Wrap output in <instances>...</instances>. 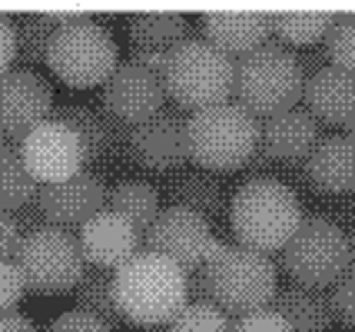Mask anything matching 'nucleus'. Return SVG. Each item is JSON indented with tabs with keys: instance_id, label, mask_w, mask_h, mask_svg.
Wrapping results in <instances>:
<instances>
[{
	"instance_id": "24",
	"label": "nucleus",
	"mask_w": 355,
	"mask_h": 332,
	"mask_svg": "<svg viewBox=\"0 0 355 332\" xmlns=\"http://www.w3.org/2000/svg\"><path fill=\"white\" fill-rule=\"evenodd\" d=\"M272 309L282 313V319L293 326V332H325L336 319L332 299L322 289H309V286H286L279 289Z\"/></svg>"
},
{
	"instance_id": "21",
	"label": "nucleus",
	"mask_w": 355,
	"mask_h": 332,
	"mask_svg": "<svg viewBox=\"0 0 355 332\" xmlns=\"http://www.w3.org/2000/svg\"><path fill=\"white\" fill-rule=\"evenodd\" d=\"M302 173L319 193H352L355 190V143L349 133H329L312 146L302 163Z\"/></svg>"
},
{
	"instance_id": "31",
	"label": "nucleus",
	"mask_w": 355,
	"mask_h": 332,
	"mask_svg": "<svg viewBox=\"0 0 355 332\" xmlns=\"http://www.w3.org/2000/svg\"><path fill=\"white\" fill-rule=\"evenodd\" d=\"M322 53L332 67L355 73V10H336V20L322 40Z\"/></svg>"
},
{
	"instance_id": "12",
	"label": "nucleus",
	"mask_w": 355,
	"mask_h": 332,
	"mask_svg": "<svg viewBox=\"0 0 355 332\" xmlns=\"http://www.w3.org/2000/svg\"><path fill=\"white\" fill-rule=\"evenodd\" d=\"M53 90L37 70L14 67L0 77V130L20 143L33 127L53 116Z\"/></svg>"
},
{
	"instance_id": "14",
	"label": "nucleus",
	"mask_w": 355,
	"mask_h": 332,
	"mask_svg": "<svg viewBox=\"0 0 355 332\" xmlns=\"http://www.w3.org/2000/svg\"><path fill=\"white\" fill-rule=\"evenodd\" d=\"M103 110L123 123H139L146 116L163 110L166 100V87L163 77L153 73L150 67H143L137 57H126L116 64V70L110 73V80L103 83Z\"/></svg>"
},
{
	"instance_id": "6",
	"label": "nucleus",
	"mask_w": 355,
	"mask_h": 332,
	"mask_svg": "<svg viewBox=\"0 0 355 332\" xmlns=\"http://www.w3.org/2000/svg\"><path fill=\"white\" fill-rule=\"evenodd\" d=\"M163 87L166 96L189 107V113L226 103L236 90V60L202 37H186L166 53Z\"/></svg>"
},
{
	"instance_id": "2",
	"label": "nucleus",
	"mask_w": 355,
	"mask_h": 332,
	"mask_svg": "<svg viewBox=\"0 0 355 332\" xmlns=\"http://www.w3.org/2000/svg\"><path fill=\"white\" fill-rule=\"evenodd\" d=\"M302 220L306 213L295 190L276 176H249L230 200V229L236 243L266 256L279 253L295 236Z\"/></svg>"
},
{
	"instance_id": "34",
	"label": "nucleus",
	"mask_w": 355,
	"mask_h": 332,
	"mask_svg": "<svg viewBox=\"0 0 355 332\" xmlns=\"http://www.w3.org/2000/svg\"><path fill=\"white\" fill-rule=\"evenodd\" d=\"M44 332H113V329H110L103 319L93 316V313H83V309L73 306V309L60 313V316L53 319Z\"/></svg>"
},
{
	"instance_id": "7",
	"label": "nucleus",
	"mask_w": 355,
	"mask_h": 332,
	"mask_svg": "<svg viewBox=\"0 0 355 332\" xmlns=\"http://www.w3.org/2000/svg\"><path fill=\"white\" fill-rule=\"evenodd\" d=\"M279 266L295 286L325 289L336 286L352 266L349 233L329 216H306L295 236L279 250Z\"/></svg>"
},
{
	"instance_id": "8",
	"label": "nucleus",
	"mask_w": 355,
	"mask_h": 332,
	"mask_svg": "<svg viewBox=\"0 0 355 332\" xmlns=\"http://www.w3.org/2000/svg\"><path fill=\"white\" fill-rule=\"evenodd\" d=\"M116 40L93 14H83L77 24H67L53 33L46 47V67L67 87H103L116 70Z\"/></svg>"
},
{
	"instance_id": "32",
	"label": "nucleus",
	"mask_w": 355,
	"mask_h": 332,
	"mask_svg": "<svg viewBox=\"0 0 355 332\" xmlns=\"http://www.w3.org/2000/svg\"><path fill=\"white\" fill-rule=\"evenodd\" d=\"M27 289H31V283H27V272L20 269V263L3 259L0 263V309H14Z\"/></svg>"
},
{
	"instance_id": "1",
	"label": "nucleus",
	"mask_w": 355,
	"mask_h": 332,
	"mask_svg": "<svg viewBox=\"0 0 355 332\" xmlns=\"http://www.w3.org/2000/svg\"><path fill=\"white\" fill-rule=\"evenodd\" d=\"M189 279V299H209L232 319L272 306L276 286V263L266 253H256L239 243L216 239L206 253L200 272Z\"/></svg>"
},
{
	"instance_id": "41",
	"label": "nucleus",
	"mask_w": 355,
	"mask_h": 332,
	"mask_svg": "<svg viewBox=\"0 0 355 332\" xmlns=\"http://www.w3.org/2000/svg\"><path fill=\"white\" fill-rule=\"evenodd\" d=\"M349 140L355 143V116H352V123H349Z\"/></svg>"
},
{
	"instance_id": "26",
	"label": "nucleus",
	"mask_w": 355,
	"mask_h": 332,
	"mask_svg": "<svg viewBox=\"0 0 355 332\" xmlns=\"http://www.w3.org/2000/svg\"><path fill=\"white\" fill-rule=\"evenodd\" d=\"M37 193H40V183L20 157V143H3L0 146V209L20 213L37 203Z\"/></svg>"
},
{
	"instance_id": "36",
	"label": "nucleus",
	"mask_w": 355,
	"mask_h": 332,
	"mask_svg": "<svg viewBox=\"0 0 355 332\" xmlns=\"http://www.w3.org/2000/svg\"><path fill=\"white\" fill-rule=\"evenodd\" d=\"M20 243H24V233L17 226V216L7 213V209H0V263L3 259H17Z\"/></svg>"
},
{
	"instance_id": "13",
	"label": "nucleus",
	"mask_w": 355,
	"mask_h": 332,
	"mask_svg": "<svg viewBox=\"0 0 355 332\" xmlns=\"http://www.w3.org/2000/svg\"><path fill=\"white\" fill-rule=\"evenodd\" d=\"M130 159L146 170H176L189 159V116L163 107L159 113L130 123Z\"/></svg>"
},
{
	"instance_id": "22",
	"label": "nucleus",
	"mask_w": 355,
	"mask_h": 332,
	"mask_svg": "<svg viewBox=\"0 0 355 332\" xmlns=\"http://www.w3.org/2000/svg\"><path fill=\"white\" fill-rule=\"evenodd\" d=\"M80 10H24L14 14V27H17V60L33 70V64H46V47L53 40V33L67 27V24H77Z\"/></svg>"
},
{
	"instance_id": "9",
	"label": "nucleus",
	"mask_w": 355,
	"mask_h": 332,
	"mask_svg": "<svg viewBox=\"0 0 355 332\" xmlns=\"http://www.w3.org/2000/svg\"><path fill=\"white\" fill-rule=\"evenodd\" d=\"M17 263L27 272V283L37 292H63L77 289L87 272V259L80 239L60 226H40L37 233L24 236L17 250Z\"/></svg>"
},
{
	"instance_id": "3",
	"label": "nucleus",
	"mask_w": 355,
	"mask_h": 332,
	"mask_svg": "<svg viewBox=\"0 0 355 332\" xmlns=\"http://www.w3.org/2000/svg\"><path fill=\"white\" fill-rule=\"evenodd\" d=\"M113 292L123 319L137 326H170L189 302V279L173 259L143 250L113 269Z\"/></svg>"
},
{
	"instance_id": "40",
	"label": "nucleus",
	"mask_w": 355,
	"mask_h": 332,
	"mask_svg": "<svg viewBox=\"0 0 355 332\" xmlns=\"http://www.w3.org/2000/svg\"><path fill=\"white\" fill-rule=\"evenodd\" d=\"M349 250H352V266H355V229L349 233Z\"/></svg>"
},
{
	"instance_id": "10",
	"label": "nucleus",
	"mask_w": 355,
	"mask_h": 332,
	"mask_svg": "<svg viewBox=\"0 0 355 332\" xmlns=\"http://www.w3.org/2000/svg\"><path fill=\"white\" fill-rule=\"evenodd\" d=\"M216 239H219L216 229H213V222L206 216L186 209V206L170 203L163 206L156 222L143 233V250L166 256V259H173L176 266L183 269L186 276H193V272H200L202 259L213 250Z\"/></svg>"
},
{
	"instance_id": "39",
	"label": "nucleus",
	"mask_w": 355,
	"mask_h": 332,
	"mask_svg": "<svg viewBox=\"0 0 355 332\" xmlns=\"http://www.w3.org/2000/svg\"><path fill=\"white\" fill-rule=\"evenodd\" d=\"M133 332H166V326H137Z\"/></svg>"
},
{
	"instance_id": "16",
	"label": "nucleus",
	"mask_w": 355,
	"mask_h": 332,
	"mask_svg": "<svg viewBox=\"0 0 355 332\" xmlns=\"http://www.w3.org/2000/svg\"><path fill=\"white\" fill-rule=\"evenodd\" d=\"M80 250L83 259L96 269H120L123 263H130L137 253H143V233L133 222L113 213V209H100L96 216L80 226Z\"/></svg>"
},
{
	"instance_id": "29",
	"label": "nucleus",
	"mask_w": 355,
	"mask_h": 332,
	"mask_svg": "<svg viewBox=\"0 0 355 332\" xmlns=\"http://www.w3.org/2000/svg\"><path fill=\"white\" fill-rule=\"evenodd\" d=\"M332 20V10H272V33L286 47H312L325 40Z\"/></svg>"
},
{
	"instance_id": "35",
	"label": "nucleus",
	"mask_w": 355,
	"mask_h": 332,
	"mask_svg": "<svg viewBox=\"0 0 355 332\" xmlns=\"http://www.w3.org/2000/svg\"><path fill=\"white\" fill-rule=\"evenodd\" d=\"M329 299H332L336 319H342L345 326H355V266H349V272L332 286Z\"/></svg>"
},
{
	"instance_id": "4",
	"label": "nucleus",
	"mask_w": 355,
	"mask_h": 332,
	"mask_svg": "<svg viewBox=\"0 0 355 332\" xmlns=\"http://www.w3.org/2000/svg\"><path fill=\"white\" fill-rule=\"evenodd\" d=\"M259 150V116L239 103H213L189 113V159L200 170L232 173L243 170Z\"/></svg>"
},
{
	"instance_id": "42",
	"label": "nucleus",
	"mask_w": 355,
	"mask_h": 332,
	"mask_svg": "<svg viewBox=\"0 0 355 332\" xmlns=\"http://www.w3.org/2000/svg\"><path fill=\"white\" fill-rule=\"evenodd\" d=\"M0 146H3V130H0Z\"/></svg>"
},
{
	"instance_id": "30",
	"label": "nucleus",
	"mask_w": 355,
	"mask_h": 332,
	"mask_svg": "<svg viewBox=\"0 0 355 332\" xmlns=\"http://www.w3.org/2000/svg\"><path fill=\"white\" fill-rule=\"evenodd\" d=\"M166 332H232V316L209 299H189L170 319Z\"/></svg>"
},
{
	"instance_id": "17",
	"label": "nucleus",
	"mask_w": 355,
	"mask_h": 332,
	"mask_svg": "<svg viewBox=\"0 0 355 332\" xmlns=\"http://www.w3.org/2000/svg\"><path fill=\"white\" fill-rule=\"evenodd\" d=\"M53 116L73 127V133L83 143V159L87 163H100L107 157H130V123L110 116L107 110L67 100V103L53 107Z\"/></svg>"
},
{
	"instance_id": "27",
	"label": "nucleus",
	"mask_w": 355,
	"mask_h": 332,
	"mask_svg": "<svg viewBox=\"0 0 355 332\" xmlns=\"http://www.w3.org/2000/svg\"><path fill=\"white\" fill-rule=\"evenodd\" d=\"M107 206L113 213L126 216L139 233H146V229L156 222V216L163 213V206H159V190H156L153 183L133 180V176L116 180V183L110 186V203Z\"/></svg>"
},
{
	"instance_id": "20",
	"label": "nucleus",
	"mask_w": 355,
	"mask_h": 332,
	"mask_svg": "<svg viewBox=\"0 0 355 332\" xmlns=\"http://www.w3.org/2000/svg\"><path fill=\"white\" fill-rule=\"evenodd\" d=\"M306 110L319 120V123H332V127H349L355 116V73H345L339 67L325 64L306 77Z\"/></svg>"
},
{
	"instance_id": "38",
	"label": "nucleus",
	"mask_w": 355,
	"mask_h": 332,
	"mask_svg": "<svg viewBox=\"0 0 355 332\" xmlns=\"http://www.w3.org/2000/svg\"><path fill=\"white\" fill-rule=\"evenodd\" d=\"M0 332H37V326L17 309H0Z\"/></svg>"
},
{
	"instance_id": "25",
	"label": "nucleus",
	"mask_w": 355,
	"mask_h": 332,
	"mask_svg": "<svg viewBox=\"0 0 355 332\" xmlns=\"http://www.w3.org/2000/svg\"><path fill=\"white\" fill-rule=\"evenodd\" d=\"M166 193H170L173 206H186L193 213H200L213 222L223 213L226 206V196H223V183L216 176H209V170H189V173H176L166 183Z\"/></svg>"
},
{
	"instance_id": "33",
	"label": "nucleus",
	"mask_w": 355,
	"mask_h": 332,
	"mask_svg": "<svg viewBox=\"0 0 355 332\" xmlns=\"http://www.w3.org/2000/svg\"><path fill=\"white\" fill-rule=\"evenodd\" d=\"M232 332H293V326L282 319V313H276L272 306L246 313V316L232 319Z\"/></svg>"
},
{
	"instance_id": "18",
	"label": "nucleus",
	"mask_w": 355,
	"mask_h": 332,
	"mask_svg": "<svg viewBox=\"0 0 355 332\" xmlns=\"http://www.w3.org/2000/svg\"><path fill=\"white\" fill-rule=\"evenodd\" d=\"M319 140V120L306 107H289L259 120V150L269 163H306Z\"/></svg>"
},
{
	"instance_id": "19",
	"label": "nucleus",
	"mask_w": 355,
	"mask_h": 332,
	"mask_svg": "<svg viewBox=\"0 0 355 332\" xmlns=\"http://www.w3.org/2000/svg\"><path fill=\"white\" fill-rule=\"evenodd\" d=\"M202 40L230 57H246L272 33V10H206L200 17Z\"/></svg>"
},
{
	"instance_id": "37",
	"label": "nucleus",
	"mask_w": 355,
	"mask_h": 332,
	"mask_svg": "<svg viewBox=\"0 0 355 332\" xmlns=\"http://www.w3.org/2000/svg\"><path fill=\"white\" fill-rule=\"evenodd\" d=\"M17 60V27H14V14H0V77L7 70H14Z\"/></svg>"
},
{
	"instance_id": "28",
	"label": "nucleus",
	"mask_w": 355,
	"mask_h": 332,
	"mask_svg": "<svg viewBox=\"0 0 355 332\" xmlns=\"http://www.w3.org/2000/svg\"><path fill=\"white\" fill-rule=\"evenodd\" d=\"M73 296H77V309L93 313L96 319H103L113 332L123 326V313H120V306H116V292H113V272H110V269L87 266L83 279H80L77 289H73Z\"/></svg>"
},
{
	"instance_id": "11",
	"label": "nucleus",
	"mask_w": 355,
	"mask_h": 332,
	"mask_svg": "<svg viewBox=\"0 0 355 332\" xmlns=\"http://www.w3.org/2000/svg\"><path fill=\"white\" fill-rule=\"evenodd\" d=\"M20 157L27 163V170L37 176V183H60L77 176L87 159H83V143L73 133L70 123H63L57 116L44 120L40 127H33L20 140Z\"/></svg>"
},
{
	"instance_id": "15",
	"label": "nucleus",
	"mask_w": 355,
	"mask_h": 332,
	"mask_svg": "<svg viewBox=\"0 0 355 332\" xmlns=\"http://www.w3.org/2000/svg\"><path fill=\"white\" fill-rule=\"evenodd\" d=\"M110 203V186L103 183V176L90 173V170H80L70 180L60 183H44L37 193V206L44 213V220L50 226H60V229H73L96 216L100 209H107Z\"/></svg>"
},
{
	"instance_id": "23",
	"label": "nucleus",
	"mask_w": 355,
	"mask_h": 332,
	"mask_svg": "<svg viewBox=\"0 0 355 332\" xmlns=\"http://www.w3.org/2000/svg\"><path fill=\"white\" fill-rule=\"evenodd\" d=\"M189 17L180 10H139L126 17V33L133 53H170L186 40Z\"/></svg>"
},
{
	"instance_id": "5",
	"label": "nucleus",
	"mask_w": 355,
	"mask_h": 332,
	"mask_svg": "<svg viewBox=\"0 0 355 332\" xmlns=\"http://www.w3.org/2000/svg\"><path fill=\"white\" fill-rule=\"evenodd\" d=\"M306 90V70L295 50L279 40H266L263 47L236 60V100L252 116H272L279 110L299 107Z\"/></svg>"
}]
</instances>
